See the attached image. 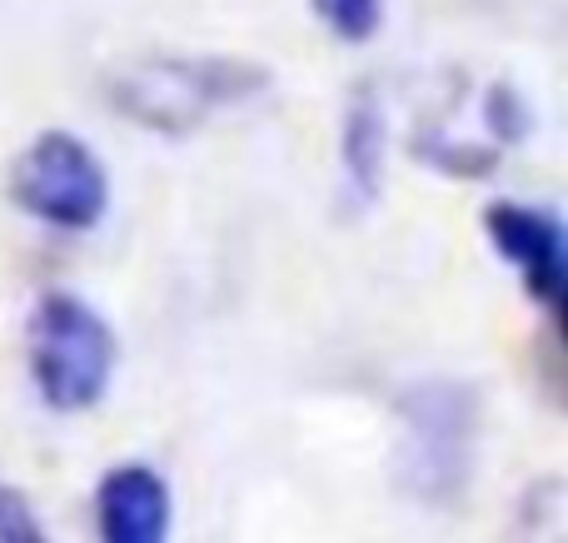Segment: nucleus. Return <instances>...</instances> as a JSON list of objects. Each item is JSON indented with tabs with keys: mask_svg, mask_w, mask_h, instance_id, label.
I'll return each mask as SVG.
<instances>
[{
	"mask_svg": "<svg viewBox=\"0 0 568 543\" xmlns=\"http://www.w3.org/2000/svg\"><path fill=\"white\" fill-rule=\"evenodd\" d=\"M310 10L320 16V25L344 45H364L379 35L384 0H310Z\"/></svg>",
	"mask_w": 568,
	"mask_h": 543,
	"instance_id": "obj_9",
	"label": "nucleus"
},
{
	"mask_svg": "<svg viewBox=\"0 0 568 543\" xmlns=\"http://www.w3.org/2000/svg\"><path fill=\"white\" fill-rule=\"evenodd\" d=\"M115 329L105 325L95 305H85L70 289H50L36 299L26 319V365L36 379V395L55 414L95 409L115 379Z\"/></svg>",
	"mask_w": 568,
	"mask_h": 543,
	"instance_id": "obj_2",
	"label": "nucleus"
},
{
	"mask_svg": "<svg viewBox=\"0 0 568 543\" xmlns=\"http://www.w3.org/2000/svg\"><path fill=\"white\" fill-rule=\"evenodd\" d=\"M479 404L464 385H419L404 399V459L399 474L414 499H459L474 464Z\"/></svg>",
	"mask_w": 568,
	"mask_h": 543,
	"instance_id": "obj_4",
	"label": "nucleus"
},
{
	"mask_svg": "<svg viewBox=\"0 0 568 543\" xmlns=\"http://www.w3.org/2000/svg\"><path fill=\"white\" fill-rule=\"evenodd\" d=\"M414 155L434 165L439 175L454 180H489L499 165V145H469V140H444L439 130H419L414 135Z\"/></svg>",
	"mask_w": 568,
	"mask_h": 543,
	"instance_id": "obj_8",
	"label": "nucleus"
},
{
	"mask_svg": "<svg viewBox=\"0 0 568 543\" xmlns=\"http://www.w3.org/2000/svg\"><path fill=\"white\" fill-rule=\"evenodd\" d=\"M95 529L105 543H160L170 534V484L150 464H115L95 489Z\"/></svg>",
	"mask_w": 568,
	"mask_h": 543,
	"instance_id": "obj_6",
	"label": "nucleus"
},
{
	"mask_svg": "<svg viewBox=\"0 0 568 543\" xmlns=\"http://www.w3.org/2000/svg\"><path fill=\"white\" fill-rule=\"evenodd\" d=\"M10 199L50 229H95L110 209V175L75 130H40L10 165Z\"/></svg>",
	"mask_w": 568,
	"mask_h": 543,
	"instance_id": "obj_3",
	"label": "nucleus"
},
{
	"mask_svg": "<svg viewBox=\"0 0 568 543\" xmlns=\"http://www.w3.org/2000/svg\"><path fill=\"white\" fill-rule=\"evenodd\" d=\"M484 235L494 239L504 259L519 269V285L529 299H539L549 315L564 309L568 285V255H564V219L544 205H519V199H494L484 209Z\"/></svg>",
	"mask_w": 568,
	"mask_h": 543,
	"instance_id": "obj_5",
	"label": "nucleus"
},
{
	"mask_svg": "<svg viewBox=\"0 0 568 543\" xmlns=\"http://www.w3.org/2000/svg\"><path fill=\"white\" fill-rule=\"evenodd\" d=\"M270 70L235 55H145L110 80V105L155 135H190L215 110L255 100Z\"/></svg>",
	"mask_w": 568,
	"mask_h": 543,
	"instance_id": "obj_1",
	"label": "nucleus"
},
{
	"mask_svg": "<svg viewBox=\"0 0 568 543\" xmlns=\"http://www.w3.org/2000/svg\"><path fill=\"white\" fill-rule=\"evenodd\" d=\"M344 180H349V195L359 205H369L384 185V145H389V125H384V110H379V95L369 85L354 90L349 110H344Z\"/></svg>",
	"mask_w": 568,
	"mask_h": 543,
	"instance_id": "obj_7",
	"label": "nucleus"
},
{
	"mask_svg": "<svg viewBox=\"0 0 568 543\" xmlns=\"http://www.w3.org/2000/svg\"><path fill=\"white\" fill-rule=\"evenodd\" d=\"M484 125L494 130V145H519L529 135V105L519 100L514 85H494L484 95Z\"/></svg>",
	"mask_w": 568,
	"mask_h": 543,
	"instance_id": "obj_10",
	"label": "nucleus"
}]
</instances>
